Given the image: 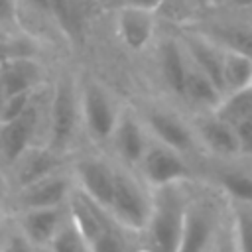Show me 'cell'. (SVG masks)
<instances>
[{
    "label": "cell",
    "mask_w": 252,
    "mask_h": 252,
    "mask_svg": "<svg viewBox=\"0 0 252 252\" xmlns=\"http://www.w3.org/2000/svg\"><path fill=\"white\" fill-rule=\"evenodd\" d=\"M187 183L152 189V215L146 228L152 252H177L189 199Z\"/></svg>",
    "instance_id": "cell-1"
},
{
    "label": "cell",
    "mask_w": 252,
    "mask_h": 252,
    "mask_svg": "<svg viewBox=\"0 0 252 252\" xmlns=\"http://www.w3.org/2000/svg\"><path fill=\"white\" fill-rule=\"evenodd\" d=\"M91 4V0H51L55 28L69 43H81L85 39Z\"/></svg>",
    "instance_id": "cell-19"
},
{
    "label": "cell",
    "mask_w": 252,
    "mask_h": 252,
    "mask_svg": "<svg viewBox=\"0 0 252 252\" xmlns=\"http://www.w3.org/2000/svg\"><path fill=\"white\" fill-rule=\"evenodd\" d=\"M91 2H96V0H91Z\"/></svg>",
    "instance_id": "cell-38"
},
{
    "label": "cell",
    "mask_w": 252,
    "mask_h": 252,
    "mask_svg": "<svg viewBox=\"0 0 252 252\" xmlns=\"http://www.w3.org/2000/svg\"><path fill=\"white\" fill-rule=\"evenodd\" d=\"M230 228L238 252H252V205L230 203Z\"/></svg>",
    "instance_id": "cell-24"
},
{
    "label": "cell",
    "mask_w": 252,
    "mask_h": 252,
    "mask_svg": "<svg viewBox=\"0 0 252 252\" xmlns=\"http://www.w3.org/2000/svg\"><path fill=\"white\" fill-rule=\"evenodd\" d=\"M4 169H6V167L0 163V205H2L4 201L12 199V193H14V191H10L12 181H10V177L4 173Z\"/></svg>",
    "instance_id": "cell-34"
},
{
    "label": "cell",
    "mask_w": 252,
    "mask_h": 252,
    "mask_svg": "<svg viewBox=\"0 0 252 252\" xmlns=\"http://www.w3.org/2000/svg\"><path fill=\"white\" fill-rule=\"evenodd\" d=\"M51 252H91V244L87 238L71 224L69 217L67 222L59 228V232L53 236V240L47 246Z\"/></svg>",
    "instance_id": "cell-25"
},
{
    "label": "cell",
    "mask_w": 252,
    "mask_h": 252,
    "mask_svg": "<svg viewBox=\"0 0 252 252\" xmlns=\"http://www.w3.org/2000/svg\"><path fill=\"white\" fill-rule=\"evenodd\" d=\"M234 132H236V138H238L240 156L252 158V118L236 122L234 124Z\"/></svg>",
    "instance_id": "cell-30"
},
{
    "label": "cell",
    "mask_w": 252,
    "mask_h": 252,
    "mask_svg": "<svg viewBox=\"0 0 252 252\" xmlns=\"http://www.w3.org/2000/svg\"><path fill=\"white\" fill-rule=\"evenodd\" d=\"M222 96H224V93L199 67H195L189 61L185 89H183V102L193 106L197 112H213L220 104Z\"/></svg>",
    "instance_id": "cell-20"
},
{
    "label": "cell",
    "mask_w": 252,
    "mask_h": 252,
    "mask_svg": "<svg viewBox=\"0 0 252 252\" xmlns=\"http://www.w3.org/2000/svg\"><path fill=\"white\" fill-rule=\"evenodd\" d=\"M79 94L81 122L87 134L94 142H110L124 108L110 94V91L94 79H85L83 83H79Z\"/></svg>",
    "instance_id": "cell-5"
},
{
    "label": "cell",
    "mask_w": 252,
    "mask_h": 252,
    "mask_svg": "<svg viewBox=\"0 0 252 252\" xmlns=\"http://www.w3.org/2000/svg\"><path fill=\"white\" fill-rule=\"evenodd\" d=\"M67 222V207H41L18 211L16 226L37 246H49L59 228Z\"/></svg>",
    "instance_id": "cell-17"
},
{
    "label": "cell",
    "mask_w": 252,
    "mask_h": 252,
    "mask_svg": "<svg viewBox=\"0 0 252 252\" xmlns=\"http://www.w3.org/2000/svg\"><path fill=\"white\" fill-rule=\"evenodd\" d=\"M226 219L228 207H220L211 193H189L177 252H209Z\"/></svg>",
    "instance_id": "cell-3"
},
{
    "label": "cell",
    "mask_w": 252,
    "mask_h": 252,
    "mask_svg": "<svg viewBox=\"0 0 252 252\" xmlns=\"http://www.w3.org/2000/svg\"><path fill=\"white\" fill-rule=\"evenodd\" d=\"M67 217L71 220V224L87 238V242L91 244L100 232H104L108 226L114 224L110 213L100 207L96 201H93L85 191H81L77 185L67 201Z\"/></svg>",
    "instance_id": "cell-16"
},
{
    "label": "cell",
    "mask_w": 252,
    "mask_h": 252,
    "mask_svg": "<svg viewBox=\"0 0 252 252\" xmlns=\"http://www.w3.org/2000/svg\"><path fill=\"white\" fill-rule=\"evenodd\" d=\"M152 140L165 144L181 154H191L199 142L193 130V124H187L181 116L167 108H148L142 116Z\"/></svg>",
    "instance_id": "cell-10"
},
{
    "label": "cell",
    "mask_w": 252,
    "mask_h": 252,
    "mask_svg": "<svg viewBox=\"0 0 252 252\" xmlns=\"http://www.w3.org/2000/svg\"><path fill=\"white\" fill-rule=\"evenodd\" d=\"M156 65L159 79L163 87L173 94L175 98L183 100V89H185V77L189 69V59L185 55V49L181 45L179 35H167L158 41L156 45Z\"/></svg>",
    "instance_id": "cell-15"
},
{
    "label": "cell",
    "mask_w": 252,
    "mask_h": 252,
    "mask_svg": "<svg viewBox=\"0 0 252 252\" xmlns=\"http://www.w3.org/2000/svg\"><path fill=\"white\" fill-rule=\"evenodd\" d=\"M217 191L222 193L228 203L252 205V175L240 169H224L217 179Z\"/></svg>",
    "instance_id": "cell-22"
},
{
    "label": "cell",
    "mask_w": 252,
    "mask_h": 252,
    "mask_svg": "<svg viewBox=\"0 0 252 252\" xmlns=\"http://www.w3.org/2000/svg\"><path fill=\"white\" fill-rule=\"evenodd\" d=\"M250 89H252V83H250Z\"/></svg>",
    "instance_id": "cell-37"
},
{
    "label": "cell",
    "mask_w": 252,
    "mask_h": 252,
    "mask_svg": "<svg viewBox=\"0 0 252 252\" xmlns=\"http://www.w3.org/2000/svg\"><path fill=\"white\" fill-rule=\"evenodd\" d=\"M217 6V0H165L163 8L173 10V14H177V22L181 24H189L193 20H197L201 14L213 10Z\"/></svg>",
    "instance_id": "cell-26"
},
{
    "label": "cell",
    "mask_w": 252,
    "mask_h": 252,
    "mask_svg": "<svg viewBox=\"0 0 252 252\" xmlns=\"http://www.w3.org/2000/svg\"><path fill=\"white\" fill-rule=\"evenodd\" d=\"M217 116L226 120L228 124H236L240 120L252 118V89H242L234 93H226L220 100V104L213 110Z\"/></svg>",
    "instance_id": "cell-23"
},
{
    "label": "cell",
    "mask_w": 252,
    "mask_h": 252,
    "mask_svg": "<svg viewBox=\"0 0 252 252\" xmlns=\"http://www.w3.org/2000/svg\"><path fill=\"white\" fill-rule=\"evenodd\" d=\"M158 14L159 12L156 10L138 8V6H126V4L116 6L114 33L118 41L134 53H142L148 47H152L158 30Z\"/></svg>",
    "instance_id": "cell-8"
},
{
    "label": "cell",
    "mask_w": 252,
    "mask_h": 252,
    "mask_svg": "<svg viewBox=\"0 0 252 252\" xmlns=\"http://www.w3.org/2000/svg\"><path fill=\"white\" fill-rule=\"evenodd\" d=\"M215 8L232 10V12H252V0H217Z\"/></svg>",
    "instance_id": "cell-32"
},
{
    "label": "cell",
    "mask_w": 252,
    "mask_h": 252,
    "mask_svg": "<svg viewBox=\"0 0 252 252\" xmlns=\"http://www.w3.org/2000/svg\"><path fill=\"white\" fill-rule=\"evenodd\" d=\"M209 252H238L236 244H234V236H232V228H230V211H228V219L222 224L219 236L215 238L213 246L209 248Z\"/></svg>",
    "instance_id": "cell-31"
},
{
    "label": "cell",
    "mask_w": 252,
    "mask_h": 252,
    "mask_svg": "<svg viewBox=\"0 0 252 252\" xmlns=\"http://www.w3.org/2000/svg\"><path fill=\"white\" fill-rule=\"evenodd\" d=\"M193 130L199 146L205 148L211 156H217L220 159L240 158V146L234 126L217 116L215 112H197L193 120Z\"/></svg>",
    "instance_id": "cell-12"
},
{
    "label": "cell",
    "mask_w": 252,
    "mask_h": 252,
    "mask_svg": "<svg viewBox=\"0 0 252 252\" xmlns=\"http://www.w3.org/2000/svg\"><path fill=\"white\" fill-rule=\"evenodd\" d=\"M136 169L150 189L187 183L193 179V169L187 161V156L156 140L150 144Z\"/></svg>",
    "instance_id": "cell-6"
},
{
    "label": "cell",
    "mask_w": 252,
    "mask_h": 252,
    "mask_svg": "<svg viewBox=\"0 0 252 252\" xmlns=\"http://www.w3.org/2000/svg\"><path fill=\"white\" fill-rule=\"evenodd\" d=\"M163 2L165 0H118V6L120 4H126V6H138V8H148V10L161 12Z\"/></svg>",
    "instance_id": "cell-33"
},
{
    "label": "cell",
    "mask_w": 252,
    "mask_h": 252,
    "mask_svg": "<svg viewBox=\"0 0 252 252\" xmlns=\"http://www.w3.org/2000/svg\"><path fill=\"white\" fill-rule=\"evenodd\" d=\"M116 171L112 163H108L102 158H83L75 161L73 165V177L75 185L85 191L93 201H96L100 207L108 211L112 195H114V185H116Z\"/></svg>",
    "instance_id": "cell-11"
},
{
    "label": "cell",
    "mask_w": 252,
    "mask_h": 252,
    "mask_svg": "<svg viewBox=\"0 0 252 252\" xmlns=\"http://www.w3.org/2000/svg\"><path fill=\"white\" fill-rule=\"evenodd\" d=\"M108 213L122 230L146 232L152 215V189L144 183L142 177H136L132 171L118 167Z\"/></svg>",
    "instance_id": "cell-4"
},
{
    "label": "cell",
    "mask_w": 252,
    "mask_h": 252,
    "mask_svg": "<svg viewBox=\"0 0 252 252\" xmlns=\"http://www.w3.org/2000/svg\"><path fill=\"white\" fill-rule=\"evenodd\" d=\"M0 79L6 91V98L16 93L37 91L43 87V65L35 55H18L0 65Z\"/></svg>",
    "instance_id": "cell-18"
},
{
    "label": "cell",
    "mask_w": 252,
    "mask_h": 252,
    "mask_svg": "<svg viewBox=\"0 0 252 252\" xmlns=\"http://www.w3.org/2000/svg\"><path fill=\"white\" fill-rule=\"evenodd\" d=\"M0 252H37V246L18 226H14L0 240Z\"/></svg>",
    "instance_id": "cell-29"
},
{
    "label": "cell",
    "mask_w": 252,
    "mask_h": 252,
    "mask_svg": "<svg viewBox=\"0 0 252 252\" xmlns=\"http://www.w3.org/2000/svg\"><path fill=\"white\" fill-rule=\"evenodd\" d=\"M81 94L79 81L71 73H59L47 96V144L65 154L79 130Z\"/></svg>",
    "instance_id": "cell-2"
},
{
    "label": "cell",
    "mask_w": 252,
    "mask_h": 252,
    "mask_svg": "<svg viewBox=\"0 0 252 252\" xmlns=\"http://www.w3.org/2000/svg\"><path fill=\"white\" fill-rule=\"evenodd\" d=\"M120 230L122 228L116 222L108 226L91 242V252H126V242Z\"/></svg>",
    "instance_id": "cell-27"
},
{
    "label": "cell",
    "mask_w": 252,
    "mask_h": 252,
    "mask_svg": "<svg viewBox=\"0 0 252 252\" xmlns=\"http://www.w3.org/2000/svg\"><path fill=\"white\" fill-rule=\"evenodd\" d=\"M61 169H63V154L45 142V144H39V146L33 144L32 148H28L8 171L12 173L10 181L14 183V189H20L24 185H30Z\"/></svg>",
    "instance_id": "cell-14"
},
{
    "label": "cell",
    "mask_w": 252,
    "mask_h": 252,
    "mask_svg": "<svg viewBox=\"0 0 252 252\" xmlns=\"http://www.w3.org/2000/svg\"><path fill=\"white\" fill-rule=\"evenodd\" d=\"M75 189V177L73 173L55 171L51 175H45L30 185H24L20 189H14L12 201L22 209H41V207H65L71 193Z\"/></svg>",
    "instance_id": "cell-9"
},
{
    "label": "cell",
    "mask_w": 252,
    "mask_h": 252,
    "mask_svg": "<svg viewBox=\"0 0 252 252\" xmlns=\"http://www.w3.org/2000/svg\"><path fill=\"white\" fill-rule=\"evenodd\" d=\"M0 30L8 35H20L22 22H20V4L18 0H0Z\"/></svg>",
    "instance_id": "cell-28"
},
{
    "label": "cell",
    "mask_w": 252,
    "mask_h": 252,
    "mask_svg": "<svg viewBox=\"0 0 252 252\" xmlns=\"http://www.w3.org/2000/svg\"><path fill=\"white\" fill-rule=\"evenodd\" d=\"M4 35H8V33H6V32H2V30H0V37H4Z\"/></svg>",
    "instance_id": "cell-36"
},
{
    "label": "cell",
    "mask_w": 252,
    "mask_h": 252,
    "mask_svg": "<svg viewBox=\"0 0 252 252\" xmlns=\"http://www.w3.org/2000/svg\"><path fill=\"white\" fill-rule=\"evenodd\" d=\"M37 252H51L47 246H41V248H37Z\"/></svg>",
    "instance_id": "cell-35"
},
{
    "label": "cell",
    "mask_w": 252,
    "mask_h": 252,
    "mask_svg": "<svg viewBox=\"0 0 252 252\" xmlns=\"http://www.w3.org/2000/svg\"><path fill=\"white\" fill-rule=\"evenodd\" d=\"M252 83V57L224 47L222 57V91L234 93L248 89Z\"/></svg>",
    "instance_id": "cell-21"
},
{
    "label": "cell",
    "mask_w": 252,
    "mask_h": 252,
    "mask_svg": "<svg viewBox=\"0 0 252 252\" xmlns=\"http://www.w3.org/2000/svg\"><path fill=\"white\" fill-rule=\"evenodd\" d=\"M150 140H152V136H150L144 120L136 112L124 108L116 128H114L112 140H110V144L114 146V152L122 159V163L136 169L152 144Z\"/></svg>",
    "instance_id": "cell-13"
},
{
    "label": "cell",
    "mask_w": 252,
    "mask_h": 252,
    "mask_svg": "<svg viewBox=\"0 0 252 252\" xmlns=\"http://www.w3.org/2000/svg\"><path fill=\"white\" fill-rule=\"evenodd\" d=\"M43 91L45 87L41 89V93ZM41 93L37 94V98L30 104V108L24 114H20L14 120L0 122V163L6 169H10L16 163V159L28 148L33 146V140L41 126L43 110L47 108V100L45 102L39 100Z\"/></svg>",
    "instance_id": "cell-7"
}]
</instances>
